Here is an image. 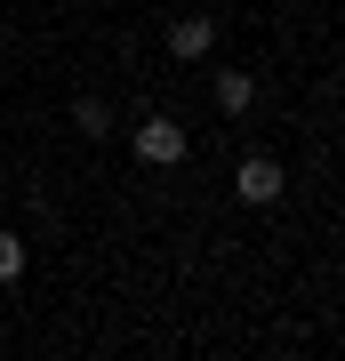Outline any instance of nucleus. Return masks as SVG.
I'll use <instances>...</instances> for the list:
<instances>
[{
    "label": "nucleus",
    "instance_id": "nucleus-1",
    "mask_svg": "<svg viewBox=\"0 0 345 361\" xmlns=\"http://www.w3.org/2000/svg\"><path fill=\"white\" fill-rule=\"evenodd\" d=\"M185 153H193L185 121H169V113H153V121H137V161H145V169H177Z\"/></svg>",
    "mask_w": 345,
    "mask_h": 361
},
{
    "label": "nucleus",
    "instance_id": "nucleus-2",
    "mask_svg": "<svg viewBox=\"0 0 345 361\" xmlns=\"http://www.w3.org/2000/svg\"><path fill=\"white\" fill-rule=\"evenodd\" d=\"M282 185H289V169L273 161V153H241V161H233V193H241L249 209H265V201H282Z\"/></svg>",
    "mask_w": 345,
    "mask_h": 361
},
{
    "label": "nucleus",
    "instance_id": "nucleus-3",
    "mask_svg": "<svg viewBox=\"0 0 345 361\" xmlns=\"http://www.w3.org/2000/svg\"><path fill=\"white\" fill-rule=\"evenodd\" d=\"M209 49H217V25H209V16H177V25H169V56H177V65H201Z\"/></svg>",
    "mask_w": 345,
    "mask_h": 361
},
{
    "label": "nucleus",
    "instance_id": "nucleus-6",
    "mask_svg": "<svg viewBox=\"0 0 345 361\" xmlns=\"http://www.w3.org/2000/svg\"><path fill=\"white\" fill-rule=\"evenodd\" d=\"M16 273H25V241H16V233H0V289H8Z\"/></svg>",
    "mask_w": 345,
    "mask_h": 361
},
{
    "label": "nucleus",
    "instance_id": "nucleus-5",
    "mask_svg": "<svg viewBox=\"0 0 345 361\" xmlns=\"http://www.w3.org/2000/svg\"><path fill=\"white\" fill-rule=\"evenodd\" d=\"M217 104H225V113H249V104H257V80L249 73H217Z\"/></svg>",
    "mask_w": 345,
    "mask_h": 361
},
{
    "label": "nucleus",
    "instance_id": "nucleus-4",
    "mask_svg": "<svg viewBox=\"0 0 345 361\" xmlns=\"http://www.w3.org/2000/svg\"><path fill=\"white\" fill-rule=\"evenodd\" d=\"M73 129L89 137V145H97V137H113V104H104V97H73Z\"/></svg>",
    "mask_w": 345,
    "mask_h": 361
}]
</instances>
